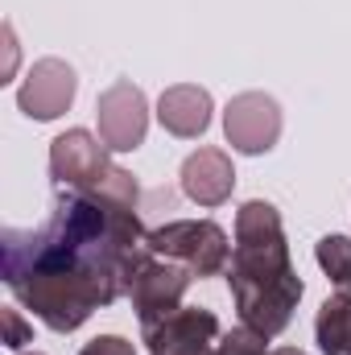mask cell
Masks as SVG:
<instances>
[{
  "label": "cell",
  "mask_w": 351,
  "mask_h": 355,
  "mask_svg": "<svg viewBox=\"0 0 351 355\" xmlns=\"http://www.w3.org/2000/svg\"><path fill=\"white\" fill-rule=\"evenodd\" d=\"M132 202L58 186L37 227L0 232V277L54 335H71L95 310L120 302L149 252Z\"/></svg>",
  "instance_id": "6da1fadb"
},
{
  "label": "cell",
  "mask_w": 351,
  "mask_h": 355,
  "mask_svg": "<svg viewBox=\"0 0 351 355\" xmlns=\"http://www.w3.org/2000/svg\"><path fill=\"white\" fill-rule=\"evenodd\" d=\"M228 285H232L240 322L261 331L264 339L281 335L293 322V310H298L306 285L289 261L281 211L264 198H248L236 211V244H232Z\"/></svg>",
  "instance_id": "7a4b0ae2"
},
{
  "label": "cell",
  "mask_w": 351,
  "mask_h": 355,
  "mask_svg": "<svg viewBox=\"0 0 351 355\" xmlns=\"http://www.w3.org/2000/svg\"><path fill=\"white\" fill-rule=\"evenodd\" d=\"M112 149L91 137L87 128H71L62 137L50 141V178L54 186H67V190H83V194H103V198H116V202H132L141 198L137 190V178L120 166H112L108 157Z\"/></svg>",
  "instance_id": "3957f363"
},
{
  "label": "cell",
  "mask_w": 351,
  "mask_h": 355,
  "mask_svg": "<svg viewBox=\"0 0 351 355\" xmlns=\"http://www.w3.org/2000/svg\"><path fill=\"white\" fill-rule=\"evenodd\" d=\"M145 244L162 261H174V265L190 268V277H219L232 265L228 232L215 219H174V223L149 232Z\"/></svg>",
  "instance_id": "277c9868"
},
{
  "label": "cell",
  "mask_w": 351,
  "mask_h": 355,
  "mask_svg": "<svg viewBox=\"0 0 351 355\" xmlns=\"http://www.w3.org/2000/svg\"><path fill=\"white\" fill-rule=\"evenodd\" d=\"M95 120H99V141L112 153H132L145 145L149 132V103L145 91L132 79H116L112 87L99 91L95 99Z\"/></svg>",
  "instance_id": "5b68a950"
},
{
  "label": "cell",
  "mask_w": 351,
  "mask_h": 355,
  "mask_svg": "<svg viewBox=\"0 0 351 355\" xmlns=\"http://www.w3.org/2000/svg\"><path fill=\"white\" fill-rule=\"evenodd\" d=\"M186 289H190V268L174 265V261H162L157 252H145L137 272H132V285H128L137 322L153 327V322L170 318L174 310H182Z\"/></svg>",
  "instance_id": "8992f818"
},
{
  "label": "cell",
  "mask_w": 351,
  "mask_h": 355,
  "mask_svg": "<svg viewBox=\"0 0 351 355\" xmlns=\"http://www.w3.org/2000/svg\"><path fill=\"white\" fill-rule=\"evenodd\" d=\"M228 145L244 157H261L281 141V103L264 91H244L223 112Z\"/></svg>",
  "instance_id": "52a82bcc"
},
{
  "label": "cell",
  "mask_w": 351,
  "mask_h": 355,
  "mask_svg": "<svg viewBox=\"0 0 351 355\" xmlns=\"http://www.w3.org/2000/svg\"><path fill=\"white\" fill-rule=\"evenodd\" d=\"M219 339V318L198 306H182L170 318L141 327V343L149 355H215Z\"/></svg>",
  "instance_id": "ba28073f"
},
{
  "label": "cell",
  "mask_w": 351,
  "mask_h": 355,
  "mask_svg": "<svg viewBox=\"0 0 351 355\" xmlns=\"http://www.w3.org/2000/svg\"><path fill=\"white\" fill-rule=\"evenodd\" d=\"M75 91H79V79H75V67L62 62V58H42L29 67L25 83L17 91V107L29 116V120H58L71 103H75Z\"/></svg>",
  "instance_id": "9c48e42d"
},
{
  "label": "cell",
  "mask_w": 351,
  "mask_h": 355,
  "mask_svg": "<svg viewBox=\"0 0 351 355\" xmlns=\"http://www.w3.org/2000/svg\"><path fill=\"white\" fill-rule=\"evenodd\" d=\"M182 194L198 207H223L236 190V170H232V157L215 145L190 153L182 162Z\"/></svg>",
  "instance_id": "30bf717a"
},
{
  "label": "cell",
  "mask_w": 351,
  "mask_h": 355,
  "mask_svg": "<svg viewBox=\"0 0 351 355\" xmlns=\"http://www.w3.org/2000/svg\"><path fill=\"white\" fill-rule=\"evenodd\" d=\"M157 120L178 141H198L211 128V95L194 83H174L157 99Z\"/></svg>",
  "instance_id": "8fae6325"
},
{
  "label": "cell",
  "mask_w": 351,
  "mask_h": 355,
  "mask_svg": "<svg viewBox=\"0 0 351 355\" xmlns=\"http://www.w3.org/2000/svg\"><path fill=\"white\" fill-rule=\"evenodd\" d=\"M314 339H318V347L327 355H351V297L343 289L318 306Z\"/></svg>",
  "instance_id": "7c38bea8"
},
{
  "label": "cell",
  "mask_w": 351,
  "mask_h": 355,
  "mask_svg": "<svg viewBox=\"0 0 351 355\" xmlns=\"http://www.w3.org/2000/svg\"><path fill=\"white\" fill-rule=\"evenodd\" d=\"M314 261L331 277V285H339V289L351 285V240L348 236H323L318 248H314Z\"/></svg>",
  "instance_id": "4fadbf2b"
},
{
  "label": "cell",
  "mask_w": 351,
  "mask_h": 355,
  "mask_svg": "<svg viewBox=\"0 0 351 355\" xmlns=\"http://www.w3.org/2000/svg\"><path fill=\"white\" fill-rule=\"evenodd\" d=\"M268 339H264L261 331H252V327H236V331H228V335H219V347H215V355H268V347H264Z\"/></svg>",
  "instance_id": "5bb4252c"
},
{
  "label": "cell",
  "mask_w": 351,
  "mask_h": 355,
  "mask_svg": "<svg viewBox=\"0 0 351 355\" xmlns=\"http://www.w3.org/2000/svg\"><path fill=\"white\" fill-rule=\"evenodd\" d=\"M0 322H4V347L21 352L25 343H33V327H29V322L21 318V310H17V306H4Z\"/></svg>",
  "instance_id": "9a60e30c"
},
{
  "label": "cell",
  "mask_w": 351,
  "mask_h": 355,
  "mask_svg": "<svg viewBox=\"0 0 351 355\" xmlns=\"http://www.w3.org/2000/svg\"><path fill=\"white\" fill-rule=\"evenodd\" d=\"M79 355H137V347H132L124 335H99V339H91Z\"/></svg>",
  "instance_id": "2e32d148"
},
{
  "label": "cell",
  "mask_w": 351,
  "mask_h": 355,
  "mask_svg": "<svg viewBox=\"0 0 351 355\" xmlns=\"http://www.w3.org/2000/svg\"><path fill=\"white\" fill-rule=\"evenodd\" d=\"M268 355H306L302 347H277V352H268Z\"/></svg>",
  "instance_id": "e0dca14e"
},
{
  "label": "cell",
  "mask_w": 351,
  "mask_h": 355,
  "mask_svg": "<svg viewBox=\"0 0 351 355\" xmlns=\"http://www.w3.org/2000/svg\"><path fill=\"white\" fill-rule=\"evenodd\" d=\"M21 355H42V352H21Z\"/></svg>",
  "instance_id": "ac0fdd59"
},
{
  "label": "cell",
  "mask_w": 351,
  "mask_h": 355,
  "mask_svg": "<svg viewBox=\"0 0 351 355\" xmlns=\"http://www.w3.org/2000/svg\"><path fill=\"white\" fill-rule=\"evenodd\" d=\"M343 293H348V297H351V285H348V289H343Z\"/></svg>",
  "instance_id": "d6986e66"
}]
</instances>
